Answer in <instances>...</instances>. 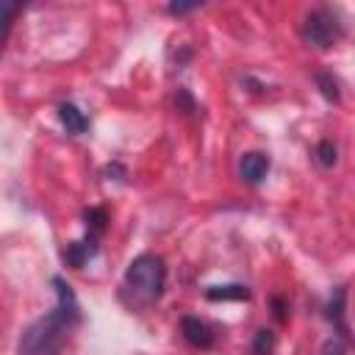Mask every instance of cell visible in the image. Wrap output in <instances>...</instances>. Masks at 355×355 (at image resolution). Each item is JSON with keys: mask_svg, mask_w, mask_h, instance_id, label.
I'll return each instance as SVG.
<instances>
[{"mask_svg": "<svg viewBox=\"0 0 355 355\" xmlns=\"http://www.w3.org/2000/svg\"><path fill=\"white\" fill-rule=\"evenodd\" d=\"M316 83L327 100H338V80L333 78V72H316Z\"/></svg>", "mask_w": 355, "mask_h": 355, "instance_id": "9", "label": "cell"}, {"mask_svg": "<svg viewBox=\"0 0 355 355\" xmlns=\"http://www.w3.org/2000/svg\"><path fill=\"white\" fill-rule=\"evenodd\" d=\"M336 144L330 141V139H324V141H319V147H316V158H319V164L322 166H333L336 164Z\"/></svg>", "mask_w": 355, "mask_h": 355, "instance_id": "11", "label": "cell"}, {"mask_svg": "<svg viewBox=\"0 0 355 355\" xmlns=\"http://www.w3.org/2000/svg\"><path fill=\"white\" fill-rule=\"evenodd\" d=\"M275 347V338L269 330H258L255 333V341H252V355H269Z\"/></svg>", "mask_w": 355, "mask_h": 355, "instance_id": "10", "label": "cell"}, {"mask_svg": "<svg viewBox=\"0 0 355 355\" xmlns=\"http://www.w3.org/2000/svg\"><path fill=\"white\" fill-rule=\"evenodd\" d=\"M17 11H19L17 3L0 0V44H3V39H6V33H8V28H11V19H14Z\"/></svg>", "mask_w": 355, "mask_h": 355, "instance_id": "8", "label": "cell"}, {"mask_svg": "<svg viewBox=\"0 0 355 355\" xmlns=\"http://www.w3.org/2000/svg\"><path fill=\"white\" fill-rule=\"evenodd\" d=\"M344 36V25L336 11L330 8H313L302 22V39L319 50L333 47Z\"/></svg>", "mask_w": 355, "mask_h": 355, "instance_id": "3", "label": "cell"}, {"mask_svg": "<svg viewBox=\"0 0 355 355\" xmlns=\"http://www.w3.org/2000/svg\"><path fill=\"white\" fill-rule=\"evenodd\" d=\"M58 116H61V122H64V128H67L69 133H83V130H86V116H83L72 103H64V105L58 108Z\"/></svg>", "mask_w": 355, "mask_h": 355, "instance_id": "6", "label": "cell"}, {"mask_svg": "<svg viewBox=\"0 0 355 355\" xmlns=\"http://www.w3.org/2000/svg\"><path fill=\"white\" fill-rule=\"evenodd\" d=\"M194 8H200V3H172L169 14H186V11H194Z\"/></svg>", "mask_w": 355, "mask_h": 355, "instance_id": "12", "label": "cell"}, {"mask_svg": "<svg viewBox=\"0 0 355 355\" xmlns=\"http://www.w3.org/2000/svg\"><path fill=\"white\" fill-rule=\"evenodd\" d=\"M205 294L208 300H247L250 297L244 286H211Z\"/></svg>", "mask_w": 355, "mask_h": 355, "instance_id": "7", "label": "cell"}, {"mask_svg": "<svg viewBox=\"0 0 355 355\" xmlns=\"http://www.w3.org/2000/svg\"><path fill=\"white\" fill-rule=\"evenodd\" d=\"M58 302L50 313L36 319L19 338V355H55L61 341L67 338L69 327L78 319V300L64 277H53Z\"/></svg>", "mask_w": 355, "mask_h": 355, "instance_id": "1", "label": "cell"}, {"mask_svg": "<svg viewBox=\"0 0 355 355\" xmlns=\"http://www.w3.org/2000/svg\"><path fill=\"white\" fill-rule=\"evenodd\" d=\"M164 283H166V269H164V261L158 255H139L130 261V266L125 269V294L130 297V305L133 308H144L150 302H155L164 291Z\"/></svg>", "mask_w": 355, "mask_h": 355, "instance_id": "2", "label": "cell"}, {"mask_svg": "<svg viewBox=\"0 0 355 355\" xmlns=\"http://www.w3.org/2000/svg\"><path fill=\"white\" fill-rule=\"evenodd\" d=\"M239 169H241V178L247 183H261L269 172V158L263 153H244Z\"/></svg>", "mask_w": 355, "mask_h": 355, "instance_id": "4", "label": "cell"}, {"mask_svg": "<svg viewBox=\"0 0 355 355\" xmlns=\"http://www.w3.org/2000/svg\"><path fill=\"white\" fill-rule=\"evenodd\" d=\"M180 327H183V338H186L189 344H194V347H200V349H205V347L214 344V333H211V327H208L202 319L186 316Z\"/></svg>", "mask_w": 355, "mask_h": 355, "instance_id": "5", "label": "cell"}]
</instances>
